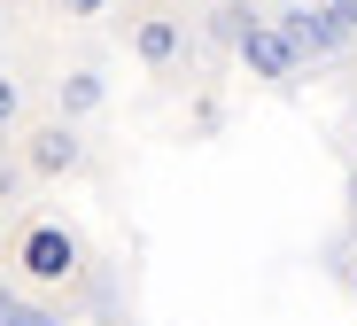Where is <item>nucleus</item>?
<instances>
[{"instance_id":"10","label":"nucleus","mask_w":357,"mask_h":326,"mask_svg":"<svg viewBox=\"0 0 357 326\" xmlns=\"http://www.w3.org/2000/svg\"><path fill=\"white\" fill-rule=\"evenodd\" d=\"M326 8H334V16H342L349 31H357V0H326Z\"/></svg>"},{"instance_id":"1","label":"nucleus","mask_w":357,"mask_h":326,"mask_svg":"<svg viewBox=\"0 0 357 326\" xmlns=\"http://www.w3.org/2000/svg\"><path fill=\"white\" fill-rule=\"evenodd\" d=\"M78 272H86V249H78V233L70 225H54V218H39V225H24L16 233V280L24 288H78Z\"/></svg>"},{"instance_id":"4","label":"nucleus","mask_w":357,"mask_h":326,"mask_svg":"<svg viewBox=\"0 0 357 326\" xmlns=\"http://www.w3.org/2000/svg\"><path fill=\"white\" fill-rule=\"evenodd\" d=\"M24 171L31 179H78L86 171V133H78V124L70 117H39L31 124V133H24Z\"/></svg>"},{"instance_id":"9","label":"nucleus","mask_w":357,"mask_h":326,"mask_svg":"<svg viewBox=\"0 0 357 326\" xmlns=\"http://www.w3.org/2000/svg\"><path fill=\"white\" fill-rule=\"evenodd\" d=\"M16 117H24V86L0 71V133H16Z\"/></svg>"},{"instance_id":"11","label":"nucleus","mask_w":357,"mask_h":326,"mask_svg":"<svg viewBox=\"0 0 357 326\" xmlns=\"http://www.w3.org/2000/svg\"><path fill=\"white\" fill-rule=\"evenodd\" d=\"M349 288H357V265H349Z\"/></svg>"},{"instance_id":"5","label":"nucleus","mask_w":357,"mask_h":326,"mask_svg":"<svg viewBox=\"0 0 357 326\" xmlns=\"http://www.w3.org/2000/svg\"><path fill=\"white\" fill-rule=\"evenodd\" d=\"M280 24H287V39L303 47V54H342V47L357 39V31L326 8V0H319V8H280Z\"/></svg>"},{"instance_id":"7","label":"nucleus","mask_w":357,"mask_h":326,"mask_svg":"<svg viewBox=\"0 0 357 326\" xmlns=\"http://www.w3.org/2000/svg\"><path fill=\"white\" fill-rule=\"evenodd\" d=\"M0 326H63L54 311H39V303H16V295H0Z\"/></svg>"},{"instance_id":"2","label":"nucleus","mask_w":357,"mask_h":326,"mask_svg":"<svg viewBox=\"0 0 357 326\" xmlns=\"http://www.w3.org/2000/svg\"><path fill=\"white\" fill-rule=\"evenodd\" d=\"M125 47H132V62H140L148 78H171V71H187L195 31H187V16H178V8H132Z\"/></svg>"},{"instance_id":"6","label":"nucleus","mask_w":357,"mask_h":326,"mask_svg":"<svg viewBox=\"0 0 357 326\" xmlns=\"http://www.w3.org/2000/svg\"><path fill=\"white\" fill-rule=\"evenodd\" d=\"M86 109H101V71H70L63 86H54V117H86Z\"/></svg>"},{"instance_id":"8","label":"nucleus","mask_w":357,"mask_h":326,"mask_svg":"<svg viewBox=\"0 0 357 326\" xmlns=\"http://www.w3.org/2000/svg\"><path fill=\"white\" fill-rule=\"evenodd\" d=\"M54 8H63L70 24H101V16H116V8H125V0H54Z\"/></svg>"},{"instance_id":"3","label":"nucleus","mask_w":357,"mask_h":326,"mask_svg":"<svg viewBox=\"0 0 357 326\" xmlns=\"http://www.w3.org/2000/svg\"><path fill=\"white\" fill-rule=\"evenodd\" d=\"M233 54H241V71L264 78V86H295V78H303V47L287 39L280 16H249V31L233 39Z\"/></svg>"}]
</instances>
